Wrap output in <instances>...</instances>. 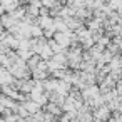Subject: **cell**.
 Masks as SVG:
<instances>
[{"label": "cell", "instance_id": "5b68a950", "mask_svg": "<svg viewBox=\"0 0 122 122\" xmlns=\"http://www.w3.org/2000/svg\"><path fill=\"white\" fill-rule=\"evenodd\" d=\"M114 89H115V92H117L119 95H122V79L115 82V87H114Z\"/></svg>", "mask_w": 122, "mask_h": 122}, {"label": "cell", "instance_id": "3957f363", "mask_svg": "<svg viewBox=\"0 0 122 122\" xmlns=\"http://www.w3.org/2000/svg\"><path fill=\"white\" fill-rule=\"evenodd\" d=\"M39 55H40V59H44V60H49V59L54 55V52H52V49H50V47L45 44V45L42 47V50L39 52Z\"/></svg>", "mask_w": 122, "mask_h": 122}, {"label": "cell", "instance_id": "7a4b0ae2", "mask_svg": "<svg viewBox=\"0 0 122 122\" xmlns=\"http://www.w3.org/2000/svg\"><path fill=\"white\" fill-rule=\"evenodd\" d=\"M42 109H44V110H47V112H50V114H52V115H55L57 119H59V115L62 114V109H60V105H57L55 102H50V100H49L45 105H42Z\"/></svg>", "mask_w": 122, "mask_h": 122}, {"label": "cell", "instance_id": "277c9868", "mask_svg": "<svg viewBox=\"0 0 122 122\" xmlns=\"http://www.w3.org/2000/svg\"><path fill=\"white\" fill-rule=\"evenodd\" d=\"M30 35H32V37H40V35H44L42 27H40L39 24H32V25H30Z\"/></svg>", "mask_w": 122, "mask_h": 122}, {"label": "cell", "instance_id": "6da1fadb", "mask_svg": "<svg viewBox=\"0 0 122 122\" xmlns=\"http://www.w3.org/2000/svg\"><path fill=\"white\" fill-rule=\"evenodd\" d=\"M52 39H54L55 42H59L60 45H64V47H69V45H70V39H69V30H65V32H55Z\"/></svg>", "mask_w": 122, "mask_h": 122}, {"label": "cell", "instance_id": "8992f818", "mask_svg": "<svg viewBox=\"0 0 122 122\" xmlns=\"http://www.w3.org/2000/svg\"><path fill=\"white\" fill-rule=\"evenodd\" d=\"M25 2H27V4H42L40 0H25Z\"/></svg>", "mask_w": 122, "mask_h": 122}]
</instances>
